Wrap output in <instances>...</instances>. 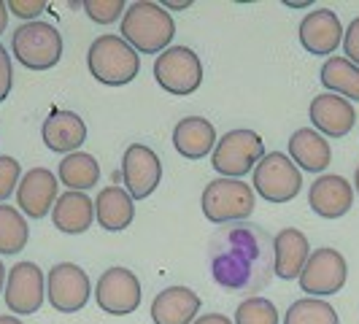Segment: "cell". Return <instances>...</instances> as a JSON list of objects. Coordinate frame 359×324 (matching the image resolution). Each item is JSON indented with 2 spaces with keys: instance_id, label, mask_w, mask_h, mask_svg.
<instances>
[{
  "instance_id": "5bb4252c",
  "label": "cell",
  "mask_w": 359,
  "mask_h": 324,
  "mask_svg": "<svg viewBox=\"0 0 359 324\" xmlns=\"http://www.w3.org/2000/svg\"><path fill=\"white\" fill-rule=\"evenodd\" d=\"M308 119H311L313 130L319 135H324V138H343L357 125V111H354V106L346 97L324 92V95H316L311 100Z\"/></svg>"
},
{
  "instance_id": "2e32d148",
  "label": "cell",
  "mask_w": 359,
  "mask_h": 324,
  "mask_svg": "<svg viewBox=\"0 0 359 324\" xmlns=\"http://www.w3.org/2000/svg\"><path fill=\"white\" fill-rule=\"evenodd\" d=\"M297 38H300V46L308 54H316V57H327V54H335L343 41V25L335 11L330 8H316L303 17L300 27H297Z\"/></svg>"
},
{
  "instance_id": "e575fe53",
  "label": "cell",
  "mask_w": 359,
  "mask_h": 324,
  "mask_svg": "<svg viewBox=\"0 0 359 324\" xmlns=\"http://www.w3.org/2000/svg\"><path fill=\"white\" fill-rule=\"evenodd\" d=\"M192 324H233V319L224 316V313H203Z\"/></svg>"
},
{
  "instance_id": "9a60e30c",
  "label": "cell",
  "mask_w": 359,
  "mask_h": 324,
  "mask_svg": "<svg viewBox=\"0 0 359 324\" xmlns=\"http://www.w3.org/2000/svg\"><path fill=\"white\" fill-rule=\"evenodd\" d=\"M57 189H60V181H57V173H52L49 168L27 170L17 187V205L22 216L43 219L57 203Z\"/></svg>"
},
{
  "instance_id": "52a82bcc",
  "label": "cell",
  "mask_w": 359,
  "mask_h": 324,
  "mask_svg": "<svg viewBox=\"0 0 359 324\" xmlns=\"http://www.w3.org/2000/svg\"><path fill=\"white\" fill-rule=\"evenodd\" d=\"M254 192L268 203H289L300 195L303 189V173L294 162L281 151H270L254 168Z\"/></svg>"
},
{
  "instance_id": "e0dca14e",
  "label": "cell",
  "mask_w": 359,
  "mask_h": 324,
  "mask_svg": "<svg viewBox=\"0 0 359 324\" xmlns=\"http://www.w3.org/2000/svg\"><path fill=\"white\" fill-rule=\"evenodd\" d=\"M351 203H354V187L335 173L319 176L308 189V205L322 219H341L351 211Z\"/></svg>"
},
{
  "instance_id": "7a4b0ae2",
  "label": "cell",
  "mask_w": 359,
  "mask_h": 324,
  "mask_svg": "<svg viewBox=\"0 0 359 324\" xmlns=\"http://www.w3.org/2000/svg\"><path fill=\"white\" fill-rule=\"evenodd\" d=\"M122 38L141 54H162L170 49L176 36V22L160 3H130L122 17Z\"/></svg>"
},
{
  "instance_id": "4dcf8cb0",
  "label": "cell",
  "mask_w": 359,
  "mask_h": 324,
  "mask_svg": "<svg viewBox=\"0 0 359 324\" xmlns=\"http://www.w3.org/2000/svg\"><path fill=\"white\" fill-rule=\"evenodd\" d=\"M19 179H22V165L14 157L3 154L0 157V203H6V200L17 192Z\"/></svg>"
},
{
  "instance_id": "ba28073f",
  "label": "cell",
  "mask_w": 359,
  "mask_h": 324,
  "mask_svg": "<svg viewBox=\"0 0 359 324\" xmlns=\"http://www.w3.org/2000/svg\"><path fill=\"white\" fill-rule=\"evenodd\" d=\"M154 79L168 95L187 97L203 84V62L189 46H170L154 60Z\"/></svg>"
},
{
  "instance_id": "f35d334b",
  "label": "cell",
  "mask_w": 359,
  "mask_h": 324,
  "mask_svg": "<svg viewBox=\"0 0 359 324\" xmlns=\"http://www.w3.org/2000/svg\"><path fill=\"white\" fill-rule=\"evenodd\" d=\"M3 289H6V265L0 262V295H3Z\"/></svg>"
},
{
  "instance_id": "d590c367",
  "label": "cell",
  "mask_w": 359,
  "mask_h": 324,
  "mask_svg": "<svg viewBox=\"0 0 359 324\" xmlns=\"http://www.w3.org/2000/svg\"><path fill=\"white\" fill-rule=\"evenodd\" d=\"M6 27H8V6L0 0V36L6 33Z\"/></svg>"
},
{
  "instance_id": "9c48e42d",
  "label": "cell",
  "mask_w": 359,
  "mask_h": 324,
  "mask_svg": "<svg viewBox=\"0 0 359 324\" xmlns=\"http://www.w3.org/2000/svg\"><path fill=\"white\" fill-rule=\"evenodd\" d=\"M348 278V265L346 257L338 249L322 246L316 252H311L306 268L300 273V289L308 297H330L338 295Z\"/></svg>"
},
{
  "instance_id": "f1b7e54d",
  "label": "cell",
  "mask_w": 359,
  "mask_h": 324,
  "mask_svg": "<svg viewBox=\"0 0 359 324\" xmlns=\"http://www.w3.org/2000/svg\"><path fill=\"white\" fill-rule=\"evenodd\" d=\"M235 324H278V311L268 297H246L235 311Z\"/></svg>"
},
{
  "instance_id": "4316f807",
  "label": "cell",
  "mask_w": 359,
  "mask_h": 324,
  "mask_svg": "<svg viewBox=\"0 0 359 324\" xmlns=\"http://www.w3.org/2000/svg\"><path fill=\"white\" fill-rule=\"evenodd\" d=\"M30 241L27 219L19 208L0 203V254H19Z\"/></svg>"
},
{
  "instance_id": "3957f363",
  "label": "cell",
  "mask_w": 359,
  "mask_h": 324,
  "mask_svg": "<svg viewBox=\"0 0 359 324\" xmlns=\"http://www.w3.org/2000/svg\"><path fill=\"white\" fill-rule=\"evenodd\" d=\"M87 68L106 87H125L141 71V57L122 36H100L87 52Z\"/></svg>"
},
{
  "instance_id": "8d00e7d4",
  "label": "cell",
  "mask_w": 359,
  "mask_h": 324,
  "mask_svg": "<svg viewBox=\"0 0 359 324\" xmlns=\"http://www.w3.org/2000/svg\"><path fill=\"white\" fill-rule=\"evenodd\" d=\"M189 6H192L189 0H181V3H165L162 8H165V11H184V8H189Z\"/></svg>"
},
{
  "instance_id": "30bf717a",
  "label": "cell",
  "mask_w": 359,
  "mask_h": 324,
  "mask_svg": "<svg viewBox=\"0 0 359 324\" xmlns=\"http://www.w3.org/2000/svg\"><path fill=\"white\" fill-rule=\"evenodd\" d=\"M95 300L103 313L111 316H127L135 313L141 306V281L130 268H108L100 273L97 287H95Z\"/></svg>"
},
{
  "instance_id": "ffe728a7",
  "label": "cell",
  "mask_w": 359,
  "mask_h": 324,
  "mask_svg": "<svg viewBox=\"0 0 359 324\" xmlns=\"http://www.w3.org/2000/svg\"><path fill=\"white\" fill-rule=\"evenodd\" d=\"M289 160L300 170L322 173L332 162V149H330V141L319 135L313 127H300L289 138Z\"/></svg>"
},
{
  "instance_id": "4fadbf2b",
  "label": "cell",
  "mask_w": 359,
  "mask_h": 324,
  "mask_svg": "<svg viewBox=\"0 0 359 324\" xmlns=\"http://www.w3.org/2000/svg\"><path fill=\"white\" fill-rule=\"evenodd\" d=\"M122 179L127 195L133 200H146L162 181V162L154 149L146 144H130L122 157Z\"/></svg>"
},
{
  "instance_id": "7402d4cb",
  "label": "cell",
  "mask_w": 359,
  "mask_h": 324,
  "mask_svg": "<svg viewBox=\"0 0 359 324\" xmlns=\"http://www.w3.org/2000/svg\"><path fill=\"white\" fill-rule=\"evenodd\" d=\"M216 127L203 116H187L173 127V149L184 160H203L214 151Z\"/></svg>"
},
{
  "instance_id": "8992f818",
  "label": "cell",
  "mask_w": 359,
  "mask_h": 324,
  "mask_svg": "<svg viewBox=\"0 0 359 324\" xmlns=\"http://www.w3.org/2000/svg\"><path fill=\"white\" fill-rule=\"evenodd\" d=\"M265 157V141L254 130H230L216 141L211 151V165L222 179H243L252 173L257 162Z\"/></svg>"
},
{
  "instance_id": "8fae6325",
  "label": "cell",
  "mask_w": 359,
  "mask_h": 324,
  "mask_svg": "<svg viewBox=\"0 0 359 324\" xmlns=\"http://www.w3.org/2000/svg\"><path fill=\"white\" fill-rule=\"evenodd\" d=\"M92 284L87 270L73 262H57L46 276V297L60 313H79L90 303Z\"/></svg>"
},
{
  "instance_id": "d4e9b609",
  "label": "cell",
  "mask_w": 359,
  "mask_h": 324,
  "mask_svg": "<svg viewBox=\"0 0 359 324\" xmlns=\"http://www.w3.org/2000/svg\"><path fill=\"white\" fill-rule=\"evenodd\" d=\"M57 181L68 187V192H87L100 181V165L87 151L65 154L57 168Z\"/></svg>"
},
{
  "instance_id": "ab89813d",
  "label": "cell",
  "mask_w": 359,
  "mask_h": 324,
  "mask_svg": "<svg viewBox=\"0 0 359 324\" xmlns=\"http://www.w3.org/2000/svg\"><path fill=\"white\" fill-rule=\"evenodd\" d=\"M287 6H289V8H308L311 3H294V0H289Z\"/></svg>"
},
{
  "instance_id": "d6a6232c",
  "label": "cell",
  "mask_w": 359,
  "mask_h": 324,
  "mask_svg": "<svg viewBox=\"0 0 359 324\" xmlns=\"http://www.w3.org/2000/svg\"><path fill=\"white\" fill-rule=\"evenodd\" d=\"M343 57L359 68V17L343 30Z\"/></svg>"
},
{
  "instance_id": "60d3db41",
  "label": "cell",
  "mask_w": 359,
  "mask_h": 324,
  "mask_svg": "<svg viewBox=\"0 0 359 324\" xmlns=\"http://www.w3.org/2000/svg\"><path fill=\"white\" fill-rule=\"evenodd\" d=\"M354 189H357V195H359V165H357V173H354Z\"/></svg>"
},
{
  "instance_id": "6da1fadb",
  "label": "cell",
  "mask_w": 359,
  "mask_h": 324,
  "mask_svg": "<svg viewBox=\"0 0 359 324\" xmlns=\"http://www.w3.org/2000/svg\"><path fill=\"white\" fill-rule=\"evenodd\" d=\"M208 270L216 287L254 297L276 276L273 235L252 222L222 224L208 241Z\"/></svg>"
},
{
  "instance_id": "83f0119b",
  "label": "cell",
  "mask_w": 359,
  "mask_h": 324,
  "mask_svg": "<svg viewBox=\"0 0 359 324\" xmlns=\"http://www.w3.org/2000/svg\"><path fill=\"white\" fill-rule=\"evenodd\" d=\"M284 324H341L335 308L319 297L294 300L284 313Z\"/></svg>"
},
{
  "instance_id": "1f68e13d",
  "label": "cell",
  "mask_w": 359,
  "mask_h": 324,
  "mask_svg": "<svg viewBox=\"0 0 359 324\" xmlns=\"http://www.w3.org/2000/svg\"><path fill=\"white\" fill-rule=\"evenodd\" d=\"M8 14L25 19V22H38V14L46 11V3L43 0H8Z\"/></svg>"
},
{
  "instance_id": "7c38bea8",
  "label": "cell",
  "mask_w": 359,
  "mask_h": 324,
  "mask_svg": "<svg viewBox=\"0 0 359 324\" xmlns=\"http://www.w3.org/2000/svg\"><path fill=\"white\" fill-rule=\"evenodd\" d=\"M3 300L11 313L27 316L38 313V308L46 300V278L43 270L36 262H17L6 276V289H3Z\"/></svg>"
},
{
  "instance_id": "484cf974",
  "label": "cell",
  "mask_w": 359,
  "mask_h": 324,
  "mask_svg": "<svg viewBox=\"0 0 359 324\" xmlns=\"http://www.w3.org/2000/svg\"><path fill=\"white\" fill-rule=\"evenodd\" d=\"M319 79L332 95H341L348 103L359 100V68L346 57H330L322 65Z\"/></svg>"
},
{
  "instance_id": "603a6c76",
  "label": "cell",
  "mask_w": 359,
  "mask_h": 324,
  "mask_svg": "<svg viewBox=\"0 0 359 324\" xmlns=\"http://www.w3.org/2000/svg\"><path fill=\"white\" fill-rule=\"evenodd\" d=\"M95 219L108 233H122L135 219V200L122 187H106L95 198Z\"/></svg>"
},
{
  "instance_id": "836d02e7",
  "label": "cell",
  "mask_w": 359,
  "mask_h": 324,
  "mask_svg": "<svg viewBox=\"0 0 359 324\" xmlns=\"http://www.w3.org/2000/svg\"><path fill=\"white\" fill-rule=\"evenodd\" d=\"M14 87V68H11V54L6 52V46H0V103L11 95Z\"/></svg>"
},
{
  "instance_id": "277c9868",
  "label": "cell",
  "mask_w": 359,
  "mask_h": 324,
  "mask_svg": "<svg viewBox=\"0 0 359 324\" xmlns=\"http://www.w3.org/2000/svg\"><path fill=\"white\" fill-rule=\"evenodd\" d=\"M254 189L252 184L241 179H214L205 184L203 195H200V208L203 216L211 224H238L246 222L254 214Z\"/></svg>"
},
{
  "instance_id": "44dd1931",
  "label": "cell",
  "mask_w": 359,
  "mask_h": 324,
  "mask_svg": "<svg viewBox=\"0 0 359 324\" xmlns=\"http://www.w3.org/2000/svg\"><path fill=\"white\" fill-rule=\"evenodd\" d=\"M273 252H276V276L292 281V278H300L311 257V246H308L306 233H300L297 227H284L273 238Z\"/></svg>"
},
{
  "instance_id": "ac0fdd59",
  "label": "cell",
  "mask_w": 359,
  "mask_h": 324,
  "mask_svg": "<svg viewBox=\"0 0 359 324\" xmlns=\"http://www.w3.org/2000/svg\"><path fill=\"white\" fill-rule=\"evenodd\" d=\"M41 138L46 149H52L57 154H73L87 141V125L73 111H54L41 127Z\"/></svg>"
},
{
  "instance_id": "5b68a950",
  "label": "cell",
  "mask_w": 359,
  "mask_h": 324,
  "mask_svg": "<svg viewBox=\"0 0 359 324\" xmlns=\"http://www.w3.org/2000/svg\"><path fill=\"white\" fill-rule=\"evenodd\" d=\"M11 52L30 71H49L62 60V36L49 22H25L11 36Z\"/></svg>"
},
{
  "instance_id": "f546056e",
  "label": "cell",
  "mask_w": 359,
  "mask_h": 324,
  "mask_svg": "<svg viewBox=\"0 0 359 324\" xmlns=\"http://www.w3.org/2000/svg\"><path fill=\"white\" fill-rule=\"evenodd\" d=\"M81 8L87 11V17L97 25H111L116 19L125 17L127 6L125 0H84Z\"/></svg>"
},
{
  "instance_id": "cb8c5ba5",
  "label": "cell",
  "mask_w": 359,
  "mask_h": 324,
  "mask_svg": "<svg viewBox=\"0 0 359 324\" xmlns=\"http://www.w3.org/2000/svg\"><path fill=\"white\" fill-rule=\"evenodd\" d=\"M52 222L65 235L87 233L95 222V203L87 198V192H65L54 203Z\"/></svg>"
},
{
  "instance_id": "d6986e66",
  "label": "cell",
  "mask_w": 359,
  "mask_h": 324,
  "mask_svg": "<svg viewBox=\"0 0 359 324\" xmlns=\"http://www.w3.org/2000/svg\"><path fill=\"white\" fill-rule=\"evenodd\" d=\"M200 297L189 287H168L151 300L154 324H192L198 319Z\"/></svg>"
},
{
  "instance_id": "74e56055",
  "label": "cell",
  "mask_w": 359,
  "mask_h": 324,
  "mask_svg": "<svg viewBox=\"0 0 359 324\" xmlns=\"http://www.w3.org/2000/svg\"><path fill=\"white\" fill-rule=\"evenodd\" d=\"M0 324H25V322H22L19 316H11V313H3V316H0Z\"/></svg>"
}]
</instances>
